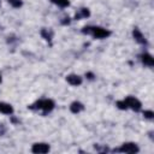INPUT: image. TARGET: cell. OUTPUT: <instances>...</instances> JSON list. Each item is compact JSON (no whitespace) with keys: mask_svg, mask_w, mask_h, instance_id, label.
Instances as JSON below:
<instances>
[{"mask_svg":"<svg viewBox=\"0 0 154 154\" xmlns=\"http://www.w3.org/2000/svg\"><path fill=\"white\" fill-rule=\"evenodd\" d=\"M83 32L84 34H90L93 35L95 38H106L111 35V31L101 28V26H85L83 28Z\"/></svg>","mask_w":154,"mask_h":154,"instance_id":"cell-1","label":"cell"},{"mask_svg":"<svg viewBox=\"0 0 154 154\" xmlns=\"http://www.w3.org/2000/svg\"><path fill=\"white\" fill-rule=\"evenodd\" d=\"M34 108L42 109V111H43V113H47V112H51V111L54 108V102H53L51 99L38 100V101H36V102H35Z\"/></svg>","mask_w":154,"mask_h":154,"instance_id":"cell-2","label":"cell"},{"mask_svg":"<svg viewBox=\"0 0 154 154\" xmlns=\"http://www.w3.org/2000/svg\"><path fill=\"white\" fill-rule=\"evenodd\" d=\"M124 102H125L128 108H131L132 111H136V112H138L141 109V107H142L141 101L138 99H136L135 96H126L124 99Z\"/></svg>","mask_w":154,"mask_h":154,"instance_id":"cell-3","label":"cell"},{"mask_svg":"<svg viewBox=\"0 0 154 154\" xmlns=\"http://www.w3.org/2000/svg\"><path fill=\"white\" fill-rule=\"evenodd\" d=\"M119 152H123V153H129V154H132V153H137L138 152V147L136 143L134 142H126V143H123L122 147L118 149Z\"/></svg>","mask_w":154,"mask_h":154,"instance_id":"cell-4","label":"cell"},{"mask_svg":"<svg viewBox=\"0 0 154 154\" xmlns=\"http://www.w3.org/2000/svg\"><path fill=\"white\" fill-rule=\"evenodd\" d=\"M31 152L35 154H45L49 152V146L47 143H35L31 147Z\"/></svg>","mask_w":154,"mask_h":154,"instance_id":"cell-5","label":"cell"},{"mask_svg":"<svg viewBox=\"0 0 154 154\" xmlns=\"http://www.w3.org/2000/svg\"><path fill=\"white\" fill-rule=\"evenodd\" d=\"M66 81L67 83H70L71 85H81L82 84V77L78 76V75H75V73H71L66 77Z\"/></svg>","mask_w":154,"mask_h":154,"instance_id":"cell-6","label":"cell"},{"mask_svg":"<svg viewBox=\"0 0 154 154\" xmlns=\"http://www.w3.org/2000/svg\"><path fill=\"white\" fill-rule=\"evenodd\" d=\"M0 113L11 116L13 113V107L7 102H0Z\"/></svg>","mask_w":154,"mask_h":154,"instance_id":"cell-7","label":"cell"},{"mask_svg":"<svg viewBox=\"0 0 154 154\" xmlns=\"http://www.w3.org/2000/svg\"><path fill=\"white\" fill-rule=\"evenodd\" d=\"M141 59H142V63L147 66H153L154 65V59L149 53H143L141 55Z\"/></svg>","mask_w":154,"mask_h":154,"instance_id":"cell-8","label":"cell"},{"mask_svg":"<svg viewBox=\"0 0 154 154\" xmlns=\"http://www.w3.org/2000/svg\"><path fill=\"white\" fill-rule=\"evenodd\" d=\"M83 109H84V106H83V103H81L79 101H75V102H72L71 106H70V111H71L72 113H79V112L83 111Z\"/></svg>","mask_w":154,"mask_h":154,"instance_id":"cell-9","label":"cell"},{"mask_svg":"<svg viewBox=\"0 0 154 154\" xmlns=\"http://www.w3.org/2000/svg\"><path fill=\"white\" fill-rule=\"evenodd\" d=\"M132 35H134V37H135V40L138 42V43H142V45H144V43H147V41H146V38H144V36L142 35V32L138 30V29H134V31H132Z\"/></svg>","mask_w":154,"mask_h":154,"instance_id":"cell-10","label":"cell"},{"mask_svg":"<svg viewBox=\"0 0 154 154\" xmlns=\"http://www.w3.org/2000/svg\"><path fill=\"white\" fill-rule=\"evenodd\" d=\"M89 10L88 8H81V10H78V12L76 13V19H81V18H87V17H89Z\"/></svg>","mask_w":154,"mask_h":154,"instance_id":"cell-11","label":"cell"},{"mask_svg":"<svg viewBox=\"0 0 154 154\" xmlns=\"http://www.w3.org/2000/svg\"><path fill=\"white\" fill-rule=\"evenodd\" d=\"M52 2L55 4L59 7H67L70 5V1L69 0H52Z\"/></svg>","mask_w":154,"mask_h":154,"instance_id":"cell-12","label":"cell"},{"mask_svg":"<svg viewBox=\"0 0 154 154\" xmlns=\"http://www.w3.org/2000/svg\"><path fill=\"white\" fill-rule=\"evenodd\" d=\"M7 1H8V4H10L12 7H14V8H18V7H20V6L23 5L22 0H7Z\"/></svg>","mask_w":154,"mask_h":154,"instance_id":"cell-13","label":"cell"},{"mask_svg":"<svg viewBox=\"0 0 154 154\" xmlns=\"http://www.w3.org/2000/svg\"><path fill=\"white\" fill-rule=\"evenodd\" d=\"M41 35L46 38V40H51V37H52V32H49L48 31V29H42V31H41Z\"/></svg>","mask_w":154,"mask_h":154,"instance_id":"cell-14","label":"cell"},{"mask_svg":"<svg viewBox=\"0 0 154 154\" xmlns=\"http://www.w3.org/2000/svg\"><path fill=\"white\" fill-rule=\"evenodd\" d=\"M117 107H118V108H120V109H128V107H126V105H125L124 100L117 101Z\"/></svg>","mask_w":154,"mask_h":154,"instance_id":"cell-15","label":"cell"},{"mask_svg":"<svg viewBox=\"0 0 154 154\" xmlns=\"http://www.w3.org/2000/svg\"><path fill=\"white\" fill-rule=\"evenodd\" d=\"M143 116H144V118H147V119H153L154 113H153V111H144V112H143Z\"/></svg>","mask_w":154,"mask_h":154,"instance_id":"cell-16","label":"cell"},{"mask_svg":"<svg viewBox=\"0 0 154 154\" xmlns=\"http://www.w3.org/2000/svg\"><path fill=\"white\" fill-rule=\"evenodd\" d=\"M1 81H2V78H1V73H0V83H1Z\"/></svg>","mask_w":154,"mask_h":154,"instance_id":"cell-17","label":"cell"}]
</instances>
